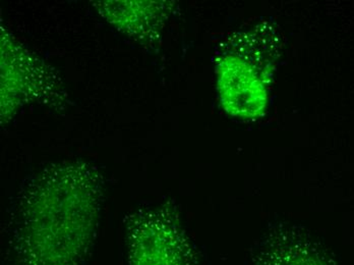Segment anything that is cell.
<instances>
[{"instance_id":"6da1fadb","label":"cell","mask_w":354,"mask_h":265,"mask_svg":"<svg viewBox=\"0 0 354 265\" xmlns=\"http://www.w3.org/2000/svg\"><path fill=\"white\" fill-rule=\"evenodd\" d=\"M248 53H227L218 62V87L226 111L241 118H256L267 104L263 70Z\"/></svg>"}]
</instances>
